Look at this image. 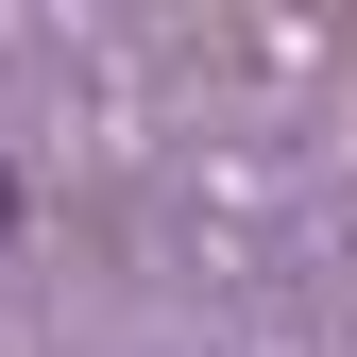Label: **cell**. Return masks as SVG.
<instances>
[{"label":"cell","instance_id":"obj_1","mask_svg":"<svg viewBox=\"0 0 357 357\" xmlns=\"http://www.w3.org/2000/svg\"><path fill=\"white\" fill-rule=\"evenodd\" d=\"M0 221H17V188H0Z\"/></svg>","mask_w":357,"mask_h":357}]
</instances>
